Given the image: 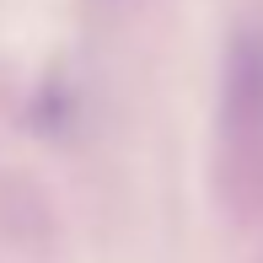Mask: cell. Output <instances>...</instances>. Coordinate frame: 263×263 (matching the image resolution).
Listing matches in <instances>:
<instances>
[{
    "instance_id": "obj_1",
    "label": "cell",
    "mask_w": 263,
    "mask_h": 263,
    "mask_svg": "<svg viewBox=\"0 0 263 263\" xmlns=\"http://www.w3.org/2000/svg\"><path fill=\"white\" fill-rule=\"evenodd\" d=\"M220 135L231 166L263 172V11H247L231 27L220 81Z\"/></svg>"
}]
</instances>
